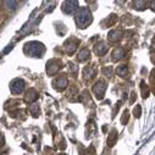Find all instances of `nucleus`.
Segmentation results:
<instances>
[{"label": "nucleus", "mask_w": 155, "mask_h": 155, "mask_svg": "<svg viewBox=\"0 0 155 155\" xmlns=\"http://www.w3.org/2000/svg\"><path fill=\"white\" fill-rule=\"evenodd\" d=\"M93 17L92 12L88 7H82L78 10V12L76 14V24L80 28H86L92 23Z\"/></svg>", "instance_id": "f257e3e1"}, {"label": "nucleus", "mask_w": 155, "mask_h": 155, "mask_svg": "<svg viewBox=\"0 0 155 155\" xmlns=\"http://www.w3.org/2000/svg\"><path fill=\"white\" fill-rule=\"evenodd\" d=\"M44 51H45L44 45L39 42H29L24 45V53L32 56V58H42Z\"/></svg>", "instance_id": "f03ea898"}, {"label": "nucleus", "mask_w": 155, "mask_h": 155, "mask_svg": "<svg viewBox=\"0 0 155 155\" xmlns=\"http://www.w3.org/2000/svg\"><path fill=\"white\" fill-rule=\"evenodd\" d=\"M61 67H63V64H61L60 60L51 59L48 61V64H46V73L49 76H54L61 70Z\"/></svg>", "instance_id": "7ed1b4c3"}, {"label": "nucleus", "mask_w": 155, "mask_h": 155, "mask_svg": "<svg viewBox=\"0 0 155 155\" xmlns=\"http://www.w3.org/2000/svg\"><path fill=\"white\" fill-rule=\"evenodd\" d=\"M105 90H106V83H105V81H103V80H99L95 83V86L93 87V92H94L95 98L98 100H101L103 98H104Z\"/></svg>", "instance_id": "20e7f679"}, {"label": "nucleus", "mask_w": 155, "mask_h": 155, "mask_svg": "<svg viewBox=\"0 0 155 155\" xmlns=\"http://www.w3.org/2000/svg\"><path fill=\"white\" fill-rule=\"evenodd\" d=\"M24 89V81L21 78H15L10 83V90L12 94H20Z\"/></svg>", "instance_id": "39448f33"}, {"label": "nucleus", "mask_w": 155, "mask_h": 155, "mask_svg": "<svg viewBox=\"0 0 155 155\" xmlns=\"http://www.w3.org/2000/svg\"><path fill=\"white\" fill-rule=\"evenodd\" d=\"M53 86H54V88L56 90L61 92V90H64L67 86H69V81H67V78L65 76H60V77H58V78L54 80Z\"/></svg>", "instance_id": "423d86ee"}, {"label": "nucleus", "mask_w": 155, "mask_h": 155, "mask_svg": "<svg viewBox=\"0 0 155 155\" xmlns=\"http://www.w3.org/2000/svg\"><path fill=\"white\" fill-rule=\"evenodd\" d=\"M78 44H80V40H77V39H75V38H71V39H69V40H67V42L64 44V46H65L66 51L69 53V55H72V54H73L75 51H76Z\"/></svg>", "instance_id": "0eeeda50"}, {"label": "nucleus", "mask_w": 155, "mask_h": 155, "mask_svg": "<svg viewBox=\"0 0 155 155\" xmlns=\"http://www.w3.org/2000/svg\"><path fill=\"white\" fill-rule=\"evenodd\" d=\"M77 9H78V3L77 1H65L63 4V11L65 14L71 15V14H73Z\"/></svg>", "instance_id": "6e6552de"}, {"label": "nucleus", "mask_w": 155, "mask_h": 155, "mask_svg": "<svg viewBox=\"0 0 155 155\" xmlns=\"http://www.w3.org/2000/svg\"><path fill=\"white\" fill-rule=\"evenodd\" d=\"M107 49H109V46H107V44L105 42H99V43H97L95 46H94V51H95V54L98 56H101V55H104Z\"/></svg>", "instance_id": "1a4fd4ad"}, {"label": "nucleus", "mask_w": 155, "mask_h": 155, "mask_svg": "<svg viewBox=\"0 0 155 155\" xmlns=\"http://www.w3.org/2000/svg\"><path fill=\"white\" fill-rule=\"evenodd\" d=\"M110 42H118V40L122 39V31L121 29H114L109 33L107 35Z\"/></svg>", "instance_id": "9d476101"}, {"label": "nucleus", "mask_w": 155, "mask_h": 155, "mask_svg": "<svg viewBox=\"0 0 155 155\" xmlns=\"http://www.w3.org/2000/svg\"><path fill=\"white\" fill-rule=\"evenodd\" d=\"M38 99V93L35 92L34 89H29L27 93H26V95H24V101L26 103H33Z\"/></svg>", "instance_id": "9b49d317"}, {"label": "nucleus", "mask_w": 155, "mask_h": 155, "mask_svg": "<svg viewBox=\"0 0 155 155\" xmlns=\"http://www.w3.org/2000/svg\"><path fill=\"white\" fill-rule=\"evenodd\" d=\"M89 54H90L89 49H88V48H83V49L80 51L78 56H77V60H78L80 63H84L86 60H88V59H89Z\"/></svg>", "instance_id": "f8f14e48"}, {"label": "nucleus", "mask_w": 155, "mask_h": 155, "mask_svg": "<svg viewBox=\"0 0 155 155\" xmlns=\"http://www.w3.org/2000/svg\"><path fill=\"white\" fill-rule=\"evenodd\" d=\"M123 56H125V50H123L122 48H117L114 50V53H112V61H118V60H121Z\"/></svg>", "instance_id": "ddd939ff"}, {"label": "nucleus", "mask_w": 155, "mask_h": 155, "mask_svg": "<svg viewBox=\"0 0 155 155\" xmlns=\"http://www.w3.org/2000/svg\"><path fill=\"white\" fill-rule=\"evenodd\" d=\"M95 73H97V70L94 69V67H92V66H87L86 69L83 70V76L86 77V78H88V80L93 78V77L95 76Z\"/></svg>", "instance_id": "4468645a"}, {"label": "nucleus", "mask_w": 155, "mask_h": 155, "mask_svg": "<svg viewBox=\"0 0 155 155\" xmlns=\"http://www.w3.org/2000/svg\"><path fill=\"white\" fill-rule=\"evenodd\" d=\"M67 97H69V100H70V101H76V100H78V90H77L76 87H71L70 90H69V94H67Z\"/></svg>", "instance_id": "2eb2a0df"}, {"label": "nucleus", "mask_w": 155, "mask_h": 155, "mask_svg": "<svg viewBox=\"0 0 155 155\" xmlns=\"http://www.w3.org/2000/svg\"><path fill=\"white\" fill-rule=\"evenodd\" d=\"M117 141V132L116 130H112L111 133L107 136V145L109 147H114L115 145V143Z\"/></svg>", "instance_id": "dca6fc26"}, {"label": "nucleus", "mask_w": 155, "mask_h": 155, "mask_svg": "<svg viewBox=\"0 0 155 155\" xmlns=\"http://www.w3.org/2000/svg\"><path fill=\"white\" fill-rule=\"evenodd\" d=\"M116 72L118 75H120L121 77H126L128 75V69H127V66L126 65H121V66H118L117 67V70Z\"/></svg>", "instance_id": "f3484780"}, {"label": "nucleus", "mask_w": 155, "mask_h": 155, "mask_svg": "<svg viewBox=\"0 0 155 155\" xmlns=\"http://www.w3.org/2000/svg\"><path fill=\"white\" fill-rule=\"evenodd\" d=\"M133 5H134V6H136L134 9H138V10H144V7H147L148 3H147V1H134V3H133Z\"/></svg>", "instance_id": "a211bd4d"}, {"label": "nucleus", "mask_w": 155, "mask_h": 155, "mask_svg": "<svg viewBox=\"0 0 155 155\" xmlns=\"http://www.w3.org/2000/svg\"><path fill=\"white\" fill-rule=\"evenodd\" d=\"M141 88H142V94H143V98H148V97H149V89L147 88L145 82H142V83H141Z\"/></svg>", "instance_id": "6ab92c4d"}, {"label": "nucleus", "mask_w": 155, "mask_h": 155, "mask_svg": "<svg viewBox=\"0 0 155 155\" xmlns=\"http://www.w3.org/2000/svg\"><path fill=\"white\" fill-rule=\"evenodd\" d=\"M29 111L32 112L33 116H38V115H39V106L35 105V104H34V105H31V106H29Z\"/></svg>", "instance_id": "aec40b11"}, {"label": "nucleus", "mask_w": 155, "mask_h": 155, "mask_svg": "<svg viewBox=\"0 0 155 155\" xmlns=\"http://www.w3.org/2000/svg\"><path fill=\"white\" fill-rule=\"evenodd\" d=\"M128 118H130V112H128L127 110H125V111H123L122 118H121V123H122V125H126V123L128 122Z\"/></svg>", "instance_id": "412c9836"}, {"label": "nucleus", "mask_w": 155, "mask_h": 155, "mask_svg": "<svg viewBox=\"0 0 155 155\" xmlns=\"http://www.w3.org/2000/svg\"><path fill=\"white\" fill-rule=\"evenodd\" d=\"M133 114H134V116H136V117H141V114H142V107H141V105H137L136 107H134Z\"/></svg>", "instance_id": "4be33fe9"}, {"label": "nucleus", "mask_w": 155, "mask_h": 155, "mask_svg": "<svg viewBox=\"0 0 155 155\" xmlns=\"http://www.w3.org/2000/svg\"><path fill=\"white\" fill-rule=\"evenodd\" d=\"M103 72H104V75L105 76H112V69L110 66H107V67H104V70H103Z\"/></svg>", "instance_id": "5701e85b"}, {"label": "nucleus", "mask_w": 155, "mask_h": 155, "mask_svg": "<svg viewBox=\"0 0 155 155\" xmlns=\"http://www.w3.org/2000/svg\"><path fill=\"white\" fill-rule=\"evenodd\" d=\"M116 20H117L116 15H111V16L109 17V21H107V26H112L114 23L116 22Z\"/></svg>", "instance_id": "b1692460"}, {"label": "nucleus", "mask_w": 155, "mask_h": 155, "mask_svg": "<svg viewBox=\"0 0 155 155\" xmlns=\"http://www.w3.org/2000/svg\"><path fill=\"white\" fill-rule=\"evenodd\" d=\"M5 5H6V6H9V9H10V6H15V9H16V6L18 5V3H17V1H6V3H5ZM11 10H14V7H11Z\"/></svg>", "instance_id": "393cba45"}, {"label": "nucleus", "mask_w": 155, "mask_h": 155, "mask_svg": "<svg viewBox=\"0 0 155 155\" xmlns=\"http://www.w3.org/2000/svg\"><path fill=\"white\" fill-rule=\"evenodd\" d=\"M70 70H71V72H72V73H73V75H76V73H77V71H78V67H77V66H75L73 64H70Z\"/></svg>", "instance_id": "a878e982"}, {"label": "nucleus", "mask_w": 155, "mask_h": 155, "mask_svg": "<svg viewBox=\"0 0 155 155\" xmlns=\"http://www.w3.org/2000/svg\"><path fill=\"white\" fill-rule=\"evenodd\" d=\"M152 10H153V11H155V1L152 3Z\"/></svg>", "instance_id": "bb28decb"}, {"label": "nucleus", "mask_w": 155, "mask_h": 155, "mask_svg": "<svg viewBox=\"0 0 155 155\" xmlns=\"http://www.w3.org/2000/svg\"><path fill=\"white\" fill-rule=\"evenodd\" d=\"M59 155H66V154H59Z\"/></svg>", "instance_id": "cd10ccee"}]
</instances>
